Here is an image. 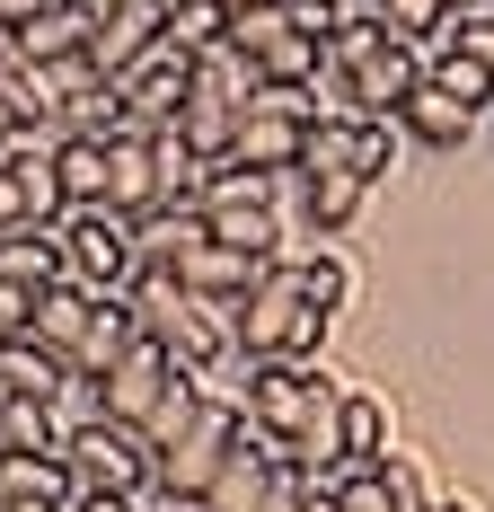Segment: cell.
I'll list each match as a JSON object with an SVG mask.
<instances>
[{"label": "cell", "instance_id": "cell-1", "mask_svg": "<svg viewBox=\"0 0 494 512\" xmlns=\"http://www.w3.org/2000/svg\"><path fill=\"white\" fill-rule=\"evenodd\" d=\"M327 327H336V309H318L309 292H292L274 265H265V283L247 292L239 309H230V345H239L247 362H318L327 354Z\"/></svg>", "mask_w": 494, "mask_h": 512}, {"label": "cell", "instance_id": "cell-2", "mask_svg": "<svg viewBox=\"0 0 494 512\" xmlns=\"http://www.w3.org/2000/svg\"><path fill=\"white\" fill-rule=\"evenodd\" d=\"M203 230L221 239V248H247V256H274L283 248V177H265V168H239V159H212L203 168Z\"/></svg>", "mask_w": 494, "mask_h": 512}, {"label": "cell", "instance_id": "cell-3", "mask_svg": "<svg viewBox=\"0 0 494 512\" xmlns=\"http://www.w3.org/2000/svg\"><path fill=\"white\" fill-rule=\"evenodd\" d=\"M62 468H71L80 495H150V486H159L150 442L133 433V424H115V415H80V424H62Z\"/></svg>", "mask_w": 494, "mask_h": 512}, {"label": "cell", "instance_id": "cell-4", "mask_svg": "<svg viewBox=\"0 0 494 512\" xmlns=\"http://www.w3.org/2000/svg\"><path fill=\"white\" fill-rule=\"evenodd\" d=\"M53 230H62V274H71L80 292H124V283L142 274V248H133V212L89 204V212H62Z\"/></svg>", "mask_w": 494, "mask_h": 512}, {"label": "cell", "instance_id": "cell-5", "mask_svg": "<svg viewBox=\"0 0 494 512\" xmlns=\"http://www.w3.org/2000/svg\"><path fill=\"white\" fill-rule=\"evenodd\" d=\"M300 495H309V468L300 460H274L265 442H230V460H221V477L203 486V512H300Z\"/></svg>", "mask_w": 494, "mask_h": 512}, {"label": "cell", "instance_id": "cell-6", "mask_svg": "<svg viewBox=\"0 0 494 512\" xmlns=\"http://www.w3.org/2000/svg\"><path fill=\"white\" fill-rule=\"evenodd\" d=\"M230 442H239V407H212V398H203L195 424H186V433L159 451V495H186V504H203V486L221 477Z\"/></svg>", "mask_w": 494, "mask_h": 512}, {"label": "cell", "instance_id": "cell-7", "mask_svg": "<svg viewBox=\"0 0 494 512\" xmlns=\"http://www.w3.org/2000/svg\"><path fill=\"white\" fill-rule=\"evenodd\" d=\"M177 371H186V362H168V354L142 336V327H133V345H124V354H115L98 380H89V389H98V415H115V424H133V433H142L150 407L168 398V380H177Z\"/></svg>", "mask_w": 494, "mask_h": 512}, {"label": "cell", "instance_id": "cell-8", "mask_svg": "<svg viewBox=\"0 0 494 512\" xmlns=\"http://www.w3.org/2000/svg\"><path fill=\"white\" fill-rule=\"evenodd\" d=\"M195 89V53H177L168 36L133 62V71H115V98H124V124L133 133H159V124H177V106Z\"/></svg>", "mask_w": 494, "mask_h": 512}, {"label": "cell", "instance_id": "cell-9", "mask_svg": "<svg viewBox=\"0 0 494 512\" xmlns=\"http://www.w3.org/2000/svg\"><path fill=\"white\" fill-rule=\"evenodd\" d=\"M230 45L256 62V80H309V71H318V53H327L318 36H300V27H292V9H283V0L239 9V18H230Z\"/></svg>", "mask_w": 494, "mask_h": 512}, {"label": "cell", "instance_id": "cell-10", "mask_svg": "<svg viewBox=\"0 0 494 512\" xmlns=\"http://www.w3.org/2000/svg\"><path fill=\"white\" fill-rule=\"evenodd\" d=\"M424 62H433V53L406 45V36H380V45H362V53L345 62V71H353V98H362V115H397V106L424 89Z\"/></svg>", "mask_w": 494, "mask_h": 512}, {"label": "cell", "instance_id": "cell-11", "mask_svg": "<svg viewBox=\"0 0 494 512\" xmlns=\"http://www.w3.org/2000/svg\"><path fill=\"white\" fill-rule=\"evenodd\" d=\"M177 283L195 292V301H247L256 283H265V256H247V248H221V239H195V248L177 256Z\"/></svg>", "mask_w": 494, "mask_h": 512}, {"label": "cell", "instance_id": "cell-12", "mask_svg": "<svg viewBox=\"0 0 494 512\" xmlns=\"http://www.w3.org/2000/svg\"><path fill=\"white\" fill-rule=\"evenodd\" d=\"M159 27H168V9H159V0H124V9H98V27H89V62H98L106 80H115V71H133V62L159 45Z\"/></svg>", "mask_w": 494, "mask_h": 512}, {"label": "cell", "instance_id": "cell-13", "mask_svg": "<svg viewBox=\"0 0 494 512\" xmlns=\"http://www.w3.org/2000/svg\"><path fill=\"white\" fill-rule=\"evenodd\" d=\"M106 204L115 212H159V151H150V133H106Z\"/></svg>", "mask_w": 494, "mask_h": 512}, {"label": "cell", "instance_id": "cell-14", "mask_svg": "<svg viewBox=\"0 0 494 512\" xmlns=\"http://www.w3.org/2000/svg\"><path fill=\"white\" fill-rule=\"evenodd\" d=\"M265 265H274L292 292H309L318 309H345V301H353V265L327 248V239H283V248L265 256Z\"/></svg>", "mask_w": 494, "mask_h": 512}, {"label": "cell", "instance_id": "cell-15", "mask_svg": "<svg viewBox=\"0 0 494 512\" xmlns=\"http://www.w3.org/2000/svg\"><path fill=\"white\" fill-rule=\"evenodd\" d=\"M71 362L53 354V345H36V336H9L0 345V398H36V407H62L71 398Z\"/></svg>", "mask_w": 494, "mask_h": 512}, {"label": "cell", "instance_id": "cell-16", "mask_svg": "<svg viewBox=\"0 0 494 512\" xmlns=\"http://www.w3.org/2000/svg\"><path fill=\"white\" fill-rule=\"evenodd\" d=\"M89 318H98V292H80V283L62 274V283H45V292H36L27 336H36V345H53L62 362H80V345H89Z\"/></svg>", "mask_w": 494, "mask_h": 512}, {"label": "cell", "instance_id": "cell-17", "mask_svg": "<svg viewBox=\"0 0 494 512\" xmlns=\"http://www.w3.org/2000/svg\"><path fill=\"white\" fill-rule=\"evenodd\" d=\"M397 133H406V142H424V151H459V142L477 133V115H468V106H459V98L442 89V80L424 71V89L397 106Z\"/></svg>", "mask_w": 494, "mask_h": 512}, {"label": "cell", "instance_id": "cell-18", "mask_svg": "<svg viewBox=\"0 0 494 512\" xmlns=\"http://www.w3.org/2000/svg\"><path fill=\"white\" fill-rule=\"evenodd\" d=\"M89 27H98V9L89 0H45L27 27H9L27 62H71V53H89Z\"/></svg>", "mask_w": 494, "mask_h": 512}, {"label": "cell", "instance_id": "cell-19", "mask_svg": "<svg viewBox=\"0 0 494 512\" xmlns=\"http://www.w3.org/2000/svg\"><path fill=\"white\" fill-rule=\"evenodd\" d=\"M336 460L345 468H380L389 460V398H380V389H345V398H336Z\"/></svg>", "mask_w": 494, "mask_h": 512}, {"label": "cell", "instance_id": "cell-20", "mask_svg": "<svg viewBox=\"0 0 494 512\" xmlns=\"http://www.w3.org/2000/svg\"><path fill=\"white\" fill-rule=\"evenodd\" d=\"M362 204H371V186H362L353 168H336V177H300V212H309V239H345L353 221H362Z\"/></svg>", "mask_w": 494, "mask_h": 512}, {"label": "cell", "instance_id": "cell-21", "mask_svg": "<svg viewBox=\"0 0 494 512\" xmlns=\"http://www.w3.org/2000/svg\"><path fill=\"white\" fill-rule=\"evenodd\" d=\"M0 283H27V292L62 283V230H53V221H27V230H0Z\"/></svg>", "mask_w": 494, "mask_h": 512}, {"label": "cell", "instance_id": "cell-22", "mask_svg": "<svg viewBox=\"0 0 494 512\" xmlns=\"http://www.w3.org/2000/svg\"><path fill=\"white\" fill-rule=\"evenodd\" d=\"M300 133H309V124H292V115H239L230 159H239V168H265V177H292L300 168Z\"/></svg>", "mask_w": 494, "mask_h": 512}, {"label": "cell", "instance_id": "cell-23", "mask_svg": "<svg viewBox=\"0 0 494 512\" xmlns=\"http://www.w3.org/2000/svg\"><path fill=\"white\" fill-rule=\"evenodd\" d=\"M53 177H62V204L71 212L106 204V133H62L53 142Z\"/></svg>", "mask_w": 494, "mask_h": 512}, {"label": "cell", "instance_id": "cell-24", "mask_svg": "<svg viewBox=\"0 0 494 512\" xmlns=\"http://www.w3.org/2000/svg\"><path fill=\"white\" fill-rule=\"evenodd\" d=\"M80 486H71V468L62 451H18V460H0V504H71Z\"/></svg>", "mask_w": 494, "mask_h": 512}, {"label": "cell", "instance_id": "cell-25", "mask_svg": "<svg viewBox=\"0 0 494 512\" xmlns=\"http://www.w3.org/2000/svg\"><path fill=\"white\" fill-rule=\"evenodd\" d=\"M177 142L212 168V159H230V142H239V106L230 98H203V89H186V106H177Z\"/></svg>", "mask_w": 494, "mask_h": 512}, {"label": "cell", "instance_id": "cell-26", "mask_svg": "<svg viewBox=\"0 0 494 512\" xmlns=\"http://www.w3.org/2000/svg\"><path fill=\"white\" fill-rule=\"evenodd\" d=\"M18 451H62V415L36 398H0V460H18Z\"/></svg>", "mask_w": 494, "mask_h": 512}, {"label": "cell", "instance_id": "cell-27", "mask_svg": "<svg viewBox=\"0 0 494 512\" xmlns=\"http://www.w3.org/2000/svg\"><path fill=\"white\" fill-rule=\"evenodd\" d=\"M309 89V124H362V98H353V71L336 53H318V71L300 80Z\"/></svg>", "mask_w": 494, "mask_h": 512}, {"label": "cell", "instance_id": "cell-28", "mask_svg": "<svg viewBox=\"0 0 494 512\" xmlns=\"http://www.w3.org/2000/svg\"><path fill=\"white\" fill-rule=\"evenodd\" d=\"M371 9H380V27H389V36H406V45H424V53H442L450 0H371Z\"/></svg>", "mask_w": 494, "mask_h": 512}, {"label": "cell", "instance_id": "cell-29", "mask_svg": "<svg viewBox=\"0 0 494 512\" xmlns=\"http://www.w3.org/2000/svg\"><path fill=\"white\" fill-rule=\"evenodd\" d=\"M159 36H168V45H177V53H212V45H221V36H230V9H221V0H177Z\"/></svg>", "mask_w": 494, "mask_h": 512}, {"label": "cell", "instance_id": "cell-30", "mask_svg": "<svg viewBox=\"0 0 494 512\" xmlns=\"http://www.w3.org/2000/svg\"><path fill=\"white\" fill-rule=\"evenodd\" d=\"M424 71H433V80H442V89L468 106V115H494V80H486V71H477V62H468L459 45H442L433 62H424Z\"/></svg>", "mask_w": 494, "mask_h": 512}, {"label": "cell", "instance_id": "cell-31", "mask_svg": "<svg viewBox=\"0 0 494 512\" xmlns=\"http://www.w3.org/2000/svg\"><path fill=\"white\" fill-rule=\"evenodd\" d=\"M353 142H362V124H309V133H300V177L353 168Z\"/></svg>", "mask_w": 494, "mask_h": 512}, {"label": "cell", "instance_id": "cell-32", "mask_svg": "<svg viewBox=\"0 0 494 512\" xmlns=\"http://www.w3.org/2000/svg\"><path fill=\"white\" fill-rule=\"evenodd\" d=\"M397 151H406L397 115H362V142H353V177H362V186H380V177L397 168Z\"/></svg>", "mask_w": 494, "mask_h": 512}, {"label": "cell", "instance_id": "cell-33", "mask_svg": "<svg viewBox=\"0 0 494 512\" xmlns=\"http://www.w3.org/2000/svg\"><path fill=\"white\" fill-rule=\"evenodd\" d=\"M442 45H459L494 80V18H486V9H450V36H442Z\"/></svg>", "mask_w": 494, "mask_h": 512}, {"label": "cell", "instance_id": "cell-34", "mask_svg": "<svg viewBox=\"0 0 494 512\" xmlns=\"http://www.w3.org/2000/svg\"><path fill=\"white\" fill-rule=\"evenodd\" d=\"M283 9H292V27H300V36H318V45H327V36L345 27L362 0H283Z\"/></svg>", "mask_w": 494, "mask_h": 512}, {"label": "cell", "instance_id": "cell-35", "mask_svg": "<svg viewBox=\"0 0 494 512\" xmlns=\"http://www.w3.org/2000/svg\"><path fill=\"white\" fill-rule=\"evenodd\" d=\"M27 318H36V292H27V283H0V345L27 336Z\"/></svg>", "mask_w": 494, "mask_h": 512}, {"label": "cell", "instance_id": "cell-36", "mask_svg": "<svg viewBox=\"0 0 494 512\" xmlns=\"http://www.w3.org/2000/svg\"><path fill=\"white\" fill-rule=\"evenodd\" d=\"M36 212H27V195H18V168L0 159V230H27Z\"/></svg>", "mask_w": 494, "mask_h": 512}, {"label": "cell", "instance_id": "cell-37", "mask_svg": "<svg viewBox=\"0 0 494 512\" xmlns=\"http://www.w3.org/2000/svg\"><path fill=\"white\" fill-rule=\"evenodd\" d=\"M159 504V486L150 495H71V512H150Z\"/></svg>", "mask_w": 494, "mask_h": 512}, {"label": "cell", "instance_id": "cell-38", "mask_svg": "<svg viewBox=\"0 0 494 512\" xmlns=\"http://www.w3.org/2000/svg\"><path fill=\"white\" fill-rule=\"evenodd\" d=\"M36 9H45V0H0V27H27Z\"/></svg>", "mask_w": 494, "mask_h": 512}, {"label": "cell", "instance_id": "cell-39", "mask_svg": "<svg viewBox=\"0 0 494 512\" xmlns=\"http://www.w3.org/2000/svg\"><path fill=\"white\" fill-rule=\"evenodd\" d=\"M300 512H336V486H309V495H300Z\"/></svg>", "mask_w": 494, "mask_h": 512}, {"label": "cell", "instance_id": "cell-40", "mask_svg": "<svg viewBox=\"0 0 494 512\" xmlns=\"http://www.w3.org/2000/svg\"><path fill=\"white\" fill-rule=\"evenodd\" d=\"M150 512H203V504H186V495H159V504H150Z\"/></svg>", "mask_w": 494, "mask_h": 512}, {"label": "cell", "instance_id": "cell-41", "mask_svg": "<svg viewBox=\"0 0 494 512\" xmlns=\"http://www.w3.org/2000/svg\"><path fill=\"white\" fill-rule=\"evenodd\" d=\"M9 133H18V115H9V98H0V142H9Z\"/></svg>", "mask_w": 494, "mask_h": 512}, {"label": "cell", "instance_id": "cell-42", "mask_svg": "<svg viewBox=\"0 0 494 512\" xmlns=\"http://www.w3.org/2000/svg\"><path fill=\"white\" fill-rule=\"evenodd\" d=\"M221 9H230V18H239V9H265V0H221Z\"/></svg>", "mask_w": 494, "mask_h": 512}, {"label": "cell", "instance_id": "cell-43", "mask_svg": "<svg viewBox=\"0 0 494 512\" xmlns=\"http://www.w3.org/2000/svg\"><path fill=\"white\" fill-rule=\"evenodd\" d=\"M450 9H486V0H450Z\"/></svg>", "mask_w": 494, "mask_h": 512}, {"label": "cell", "instance_id": "cell-44", "mask_svg": "<svg viewBox=\"0 0 494 512\" xmlns=\"http://www.w3.org/2000/svg\"><path fill=\"white\" fill-rule=\"evenodd\" d=\"M89 9H124V0H89Z\"/></svg>", "mask_w": 494, "mask_h": 512}, {"label": "cell", "instance_id": "cell-45", "mask_svg": "<svg viewBox=\"0 0 494 512\" xmlns=\"http://www.w3.org/2000/svg\"><path fill=\"white\" fill-rule=\"evenodd\" d=\"M442 512H477V504H442Z\"/></svg>", "mask_w": 494, "mask_h": 512}, {"label": "cell", "instance_id": "cell-46", "mask_svg": "<svg viewBox=\"0 0 494 512\" xmlns=\"http://www.w3.org/2000/svg\"><path fill=\"white\" fill-rule=\"evenodd\" d=\"M159 9H177V0H159Z\"/></svg>", "mask_w": 494, "mask_h": 512}, {"label": "cell", "instance_id": "cell-47", "mask_svg": "<svg viewBox=\"0 0 494 512\" xmlns=\"http://www.w3.org/2000/svg\"><path fill=\"white\" fill-rule=\"evenodd\" d=\"M362 9H371V0H362Z\"/></svg>", "mask_w": 494, "mask_h": 512}]
</instances>
